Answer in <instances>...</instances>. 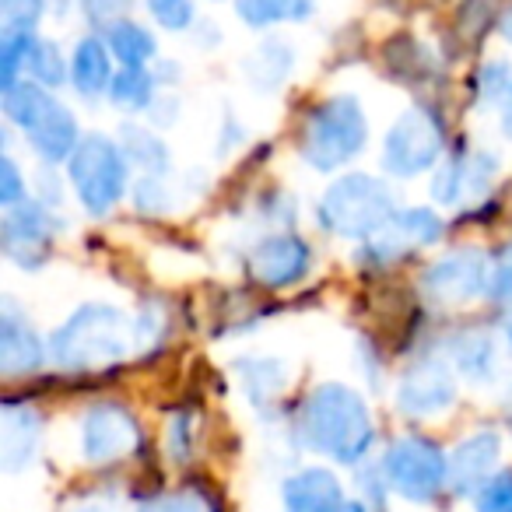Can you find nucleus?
<instances>
[{
  "mask_svg": "<svg viewBox=\"0 0 512 512\" xmlns=\"http://www.w3.org/2000/svg\"><path fill=\"white\" fill-rule=\"evenodd\" d=\"M299 435L309 449L330 456L337 463H358L372 449L376 428L365 397L351 386L327 383L313 390V397L299 411Z\"/></svg>",
  "mask_w": 512,
  "mask_h": 512,
  "instance_id": "obj_1",
  "label": "nucleus"
},
{
  "mask_svg": "<svg viewBox=\"0 0 512 512\" xmlns=\"http://www.w3.org/2000/svg\"><path fill=\"white\" fill-rule=\"evenodd\" d=\"M134 341V327L130 320L113 306H81L64 327L53 334L50 358L60 369L88 372V369H106L116 365L130 351Z\"/></svg>",
  "mask_w": 512,
  "mask_h": 512,
  "instance_id": "obj_2",
  "label": "nucleus"
},
{
  "mask_svg": "<svg viewBox=\"0 0 512 512\" xmlns=\"http://www.w3.org/2000/svg\"><path fill=\"white\" fill-rule=\"evenodd\" d=\"M397 214L393 190L379 176L348 172L327 186L320 200V225L344 239H369Z\"/></svg>",
  "mask_w": 512,
  "mask_h": 512,
  "instance_id": "obj_3",
  "label": "nucleus"
},
{
  "mask_svg": "<svg viewBox=\"0 0 512 512\" xmlns=\"http://www.w3.org/2000/svg\"><path fill=\"white\" fill-rule=\"evenodd\" d=\"M4 113L29 137L36 155H43L46 162H64L78 151L81 134L71 109L60 106L43 85H29V81L11 85L4 92Z\"/></svg>",
  "mask_w": 512,
  "mask_h": 512,
  "instance_id": "obj_4",
  "label": "nucleus"
},
{
  "mask_svg": "<svg viewBox=\"0 0 512 512\" xmlns=\"http://www.w3.org/2000/svg\"><path fill=\"white\" fill-rule=\"evenodd\" d=\"M369 141V123H365L362 102L355 95H334L306 120L302 134V158L313 169L334 172L348 165Z\"/></svg>",
  "mask_w": 512,
  "mask_h": 512,
  "instance_id": "obj_5",
  "label": "nucleus"
},
{
  "mask_svg": "<svg viewBox=\"0 0 512 512\" xmlns=\"http://www.w3.org/2000/svg\"><path fill=\"white\" fill-rule=\"evenodd\" d=\"M127 158L120 144L102 134L81 137L78 151L71 155V186L88 214H106L123 200L127 190Z\"/></svg>",
  "mask_w": 512,
  "mask_h": 512,
  "instance_id": "obj_6",
  "label": "nucleus"
},
{
  "mask_svg": "<svg viewBox=\"0 0 512 512\" xmlns=\"http://www.w3.org/2000/svg\"><path fill=\"white\" fill-rule=\"evenodd\" d=\"M383 474L397 495L407 502H432L449 484V460L435 442L407 435L397 439L383 456Z\"/></svg>",
  "mask_w": 512,
  "mask_h": 512,
  "instance_id": "obj_7",
  "label": "nucleus"
},
{
  "mask_svg": "<svg viewBox=\"0 0 512 512\" xmlns=\"http://www.w3.org/2000/svg\"><path fill=\"white\" fill-rule=\"evenodd\" d=\"M442 155V127L428 109L414 106L390 127L383 144L386 172L400 179H411L418 172L432 169L435 158Z\"/></svg>",
  "mask_w": 512,
  "mask_h": 512,
  "instance_id": "obj_8",
  "label": "nucleus"
},
{
  "mask_svg": "<svg viewBox=\"0 0 512 512\" xmlns=\"http://www.w3.org/2000/svg\"><path fill=\"white\" fill-rule=\"evenodd\" d=\"M442 239V218L428 207H411V211H397L376 235L365 239L362 256L369 264H393L411 249H425Z\"/></svg>",
  "mask_w": 512,
  "mask_h": 512,
  "instance_id": "obj_9",
  "label": "nucleus"
},
{
  "mask_svg": "<svg viewBox=\"0 0 512 512\" xmlns=\"http://www.w3.org/2000/svg\"><path fill=\"white\" fill-rule=\"evenodd\" d=\"M421 285L435 302H446V306L449 302H470L491 292V264L477 249H456L428 267Z\"/></svg>",
  "mask_w": 512,
  "mask_h": 512,
  "instance_id": "obj_10",
  "label": "nucleus"
},
{
  "mask_svg": "<svg viewBox=\"0 0 512 512\" xmlns=\"http://www.w3.org/2000/svg\"><path fill=\"white\" fill-rule=\"evenodd\" d=\"M137 421L127 407L99 404L81 421V456L88 463H113L137 446Z\"/></svg>",
  "mask_w": 512,
  "mask_h": 512,
  "instance_id": "obj_11",
  "label": "nucleus"
},
{
  "mask_svg": "<svg viewBox=\"0 0 512 512\" xmlns=\"http://www.w3.org/2000/svg\"><path fill=\"white\" fill-rule=\"evenodd\" d=\"M456 400V379L449 362L442 358H425V362L411 365L397 386V404L411 418H432L453 407Z\"/></svg>",
  "mask_w": 512,
  "mask_h": 512,
  "instance_id": "obj_12",
  "label": "nucleus"
},
{
  "mask_svg": "<svg viewBox=\"0 0 512 512\" xmlns=\"http://www.w3.org/2000/svg\"><path fill=\"white\" fill-rule=\"evenodd\" d=\"M309 256L313 253H309V246L299 235H267L249 253V274H253V281H260L267 288H288L299 278H306Z\"/></svg>",
  "mask_w": 512,
  "mask_h": 512,
  "instance_id": "obj_13",
  "label": "nucleus"
},
{
  "mask_svg": "<svg viewBox=\"0 0 512 512\" xmlns=\"http://www.w3.org/2000/svg\"><path fill=\"white\" fill-rule=\"evenodd\" d=\"M50 239H53V218L46 214L43 204L22 200V204L8 207V218H4V253L15 264L22 267L43 264Z\"/></svg>",
  "mask_w": 512,
  "mask_h": 512,
  "instance_id": "obj_14",
  "label": "nucleus"
},
{
  "mask_svg": "<svg viewBox=\"0 0 512 512\" xmlns=\"http://www.w3.org/2000/svg\"><path fill=\"white\" fill-rule=\"evenodd\" d=\"M491 183H495V158L481 155V151L477 155H460L435 176L432 197L446 207H460L484 197L491 190Z\"/></svg>",
  "mask_w": 512,
  "mask_h": 512,
  "instance_id": "obj_15",
  "label": "nucleus"
},
{
  "mask_svg": "<svg viewBox=\"0 0 512 512\" xmlns=\"http://www.w3.org/2000/svg\"><path fill=\"white\" fill-rule=\"evenodd\" d=\"M498 453H502V439L495 432H477L470 439H463L449 453V488L456 495H477L488 484Z\"/></svg>",
  "mask_w": 512,
  "mask_h": 512,
  "instance_id": "obj_16",
  "label": "nucleus"
},
{
  "mask_svg": "<svg viewBox=\"0 0 512 512\" xmlns=\"http://www.w3.org/2000/svg\"><path fill=\"white\" fill-rule=\"evenodd\" d=\"M43 362L46 344L18 316V309L4 302V316H0V369H4V376H29V372L43 369Z\"/></svg>",
  "mask_w": 512,
  "mask_h": 512,
  "instance_id": "obj_17",
  "label": "nucleus"
},
{
  "mask_svg": "<svg viewBox=\"0 0 512 512\" xmlns=\"http://www.w3.org/2000/svg\"><path fill=\"white\" fill-rule=\"evenodd\" d=\"M281 498H285V512H337L344 505V488L330 470L306 467L288 477Z\"/></svg>",
  "mask_w": 512,
  "mask_h": 512,
  "instance_id": "obj_18",
  "label": "nucleus"
},
{
  "mask_svg": "<svg viewBox=\"0 0 512 512\" xmlns=\"http://www.w3.org/2000/svg\"><path fill=\"white\" fill-rule=\"evenodd\" d=\"M39 432H43V421H39L36 407H4V425H0V463H4V470L15 474V470H22L32 460V453L39 446Z\"/></svg>",
  "mask_w": 512,
  "mask_h": 512,
  "instance_id": "obj_19",
  "label": "nucleus"
},
{
  "mask_svg": "<svg viewBox=\"0 0 512 512\" xmlns=\"http://www.w3.org/2000/svg\"><path fill=\"white\" fill-rule=\"evenodd\" d=\"M113 50H109L102 39L85 36L78 46H74L71 57V81L85 99H95V95L109 92L113 85Z\"/></svg>",
  "mask_w": 512,
  "mask_h": 512,
  "instance_id": "obj_20",
  "label": "nucleus"
},
{
  "mask_svg": "<svg viewBox=\"0 0 512 512\" xmlns=\"http://www.w3.org/2000/svg\"><path fill=\"white\" fill-rule=\"evenodd\" d=\"M453 365L470 383H491L498 376V351L488 334H463L453 344Z\"/></svg>",
  "mask_w": 512,
  "mask_h": 512,
  "instance_id": "obj_21",
  "label": "nucleus"
},
{
  "mask_svg": "<svg viewBox=\"0 0 512 512\" xmlns=\"http://www.w3.org/2000/svg\"><path fill=\"white\" fill-rule=\"evenodd\" d=\"M235 11L253 29L285 22H306L313 15V0H235Z\"/></svg>",
  "mask_w": 512,
  "mask_h": 512,
  "instance_id": "obj_22",
  "label": "nucleus"
},
{
  "mask_svg": "<svg viewBox=\"0 0 512 512\" xmlns=\"http://www.w3.org/2000/svg\"><path fill=\"white\" fill-rule=\"evenodd\" d=\"M106 43L123 67H148V60L158 50L155 36L148 29H141L137 22H109Z\"/></svg>",
  "mask_w": 512,
  "mask_h": 512,
  "instance_id": "obj_23",
  "label": "nucleus"
},
{
  "mask_svg": "<svg viewBox=\"0 0 512 512\" xmlns=\"http://www.w3.org/2000/svg\"><path fill=\"white\" fill-rule=\"evenodd\" d=\"M109 99L123 109H148L155 99V81H151L148 67H123L109 85Z\"/></svg>",
  "mask_w": 512,
  "mask_h": 512,
  "instance_id": "obj_24",
  "label": "nucleus"
},
{
  "mask_svg": "<svg viewBox=\"0 0 512 512\" xmlns=\"http://www.w3.org/2000/svg\"><path fill=\"white\" fill-rule=\"evenodd\" d=\"M32 39H36L32 32H4L0 36V85H4V92L18 85V71L29 67Z\"/></svg>",
  "mask_w": 512,
  "mask_h": 512,
  "instance_id": "obj_25",
  "label": "nucleus"
},
{
  "mask_svg": "<svg viewBox=\"0 0 512 512\" xmlns=\"http://www.w3.org/2000/svg\"><path fill=\"white\" fill-rule=\"evenodd\" d=\"M29 71L36 74L39 85L57 88L60 81L67 78V67H64V57H60L57 43H50V39H32V50H29Z\"/></svg>",
  "mask_w": 512,
  "mask_h": 512,
  "instance_id": "obj_26",
  "label": "nucleus"
},
{
  "mask_svg": "<svg viewBox=\"0 0 512 512\" xmlns=\"http://www.w3.org/2000/svg\"><path fill=\"white\" fill-rule=\"evenodd\" d=\"M43 15V0H0L4 32H32Z\"/></svg>",
  "mask_w": 512,
  "mask_h": 512,
  "instance_id": "obj_27",
  "label": "nucleus"
},
{
  "mask_svg": "<svg viewBox=\"0 0 512 512\" xmlns=\"http://www.w3.org/2000/svg\"><path fill=\"white\" fill-rule=\"evenodd\" d=\"M148 11L155 15V22L169 32H183L193 22V4L190 0H148Z\"/></svg>",
  "mask_w": 512,
  "mask_h": 512,
  "instance_id": "obj_28",
  "label": "nucleus"
},
{
  "mask_svg": "<svg viewBox=\"0 0 512 512\" xmlns=\"http://www.w3.org/2000/svg\"><path fill=\"white\" fill-rule=\"evenodd\" d=\"M477 512H512V470L498 474L477 491Z\"/></svg>",
  "mask_w": 512,
  "mask_h": 512,
  "instance_id": "obj_29",
  "label": "nucleus"
},
{
  "mask_svg": "<svg viewBox=\"0 0 512 512\" xmlns=\"http://www.w3.org/2000/svg\"><path fill=\"white\" fill-rule=\"evenodd\" d=\"M491 299L512 302V246L498 253V260L491 264Z\"/></svg>",
  "mask_w": 512,
  "mask_h": 512,
  "instance_id": "obj_30",
  "label": "nucleus"
},
{
  "mask_svg": "<svg viewBox=\"0 0 512 512\" xmlns=\"http://www.w3.org/2000/svg\"><path fill=\"white\" fill-rule=\"evenodd\" d=\"M22 193H25V183H22V172H18L15 158H4L0 162V204L4 207H15L22 204Z\"/></svg>",
  "mask_w": 512,
  "mask_h": 512,
  "instance_id": "obj_31",
  "label": "nucleus"
},
{
  "mask_svg": "<svg viewBox=\"0 0 512 512\" xmlns=\"http://www.w3.org/2000/svg\"><path fill=\"white\" fill-rule=\"evenodd\" d=\"M165 509H169V512H211V509H207L204 498L193 495V491H183V495H172L169 502H165Z\"/></svg>",
  "mask_w": 512,
  "mask_h": 512,
  "instance_id": "obj_32",
  "label": "nucleus"
},
{
  "mask_svg": "<svg viewBox=\"0 0 512 512\" xmlns=\"http://www.w3.org/2000/svg\"><path fill=\"white\" fill-rule=\"evenodd\" d=\"M498 32H502V39H509L512 43V8H505L502 22H498Z\"/></svg>",
  "mask_w": 512,
  "mask_h": 512,
  "instance_id": "obj_33",
  "label": "nucleus"
},
{
  "mask_svg": "<svg viewBox=\"0 0 512 512\" xmlns=\"http://www.w3.org/2000/svg\"><path fill=\"white\" fill-rule=\"evenodd\" d=\"M502 130H505V134L512 137V99L505 102V109H502Z\"/></svg>",
  "mask_w": 512,
  "mask_h": 512,
  "instance_id": "obj_34",
  "label": "nucleus"
},
{
  "mask_svg": "<svg viewBox=\"0 0 512 512\" xmlns=\"http://www.w3.org/2000/svg\"><path fill=\"white\" fill-rule=\"evenodd\" d=\"M78 512H109V509H106V505H81Z\"/></svg>",
  "mask_w": 512,
  "mask_h": 512,
  "instance_id": "obj_35",
  "label": "nucleus"
},
{
  "mask_svg": "<svg viewBox=\"0 0 512 512\" xmlns=\"http://www.w3.org/2000/svg\"><path fill=\"white\" fill-rule=\"evenodd\" d=\"M337 512H362V509H358V505H351V502H344V505H341V509H337Z\"/></svg>",
  "mask_w": 512,
  "mask_h": 512,
  "instance_id": "obj_36",
  "label": "nucleus"
},
{
  "mask_svg": "<svg viewBox=\"0 0 512 512\" xmlns=\"http://www.w3.org/2000/svg\"><path fill=\"white\" fill-rule=\"evenodd\" d=\"M144 512H169V509H165V502H162V505H155V509H144Z\"/></svg>",
  "mask_w": 512,
  "mask_h": 512,
  "instance_id": "obj_37",
  "label": "nucleus"
},
{
  "mask_svg": "<svg viewBox=\"0 0 512 512\" xmlns=\"http://www.w3.org/2000/svg\"><path fill=\"white\" fill-rule=\"evenodd\" d=\"M509 341H512V327H509Z\"/></svg>",
  "mask_w": 512,
  "mask_h": 512,
  "instance_id": "obj_38",
  "label": "nucleus"
}]
</instances>
